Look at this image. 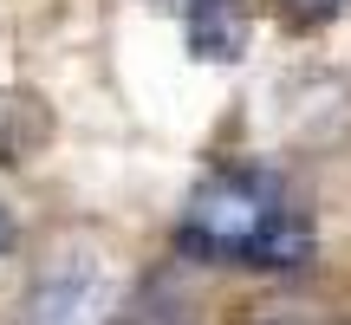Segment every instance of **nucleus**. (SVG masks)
Instances as JSON below:
<instances>
[{"label": "nucleus", "mask_w": 351, "mask_h": 325, "mask_svg": "<svg viewBox=\"0 0 351 325\" xmlns=\"http://www.w3.org/2000/svg\"><path fill=\"white\" fill-rule=\"evenodd\" d=\"M280 215L287 208H280V195L261 176H215L208 189H195L176 241H182V254H195V261L254 267L261 248H267V234L280 228Z\"/></svg>", "instance_id": "1"}, {"label": "nucleus", "mask_w": 351, "mask_h": 325, "mask_svg": "<svg viewBox=\"0 0 351 325\" xmlns=\"http://www.w3.org/2000/svg\"><path fill=\"white\" fill-rule=\"evenodd\" d=\"M182 46L202 65H234L247 52V13L234 0H189L182 13Z\"/></svg>", "instance_id": "2"}, {"label": "nucleus", "mask_w": 351, "mask_h": 325, "mask_svg": "<svg viewBox=\"0 0 351 325\" xmlns=\"http://www.w3.org/2000/svg\"><path fill=\"white\" fill-rule=\"evenodd\" d=\"M98 293H104L98 287V267L72 261V267H59V274L39 280L26 325H91V319H98Z\"/></svg>", "instance_id": "3"}, {"label": "nucleus", "mask_w": 351, "mask_h": 325, "mask_svg": "<svg viewBox=\"0 0 351 325\" xmlns=\"http://www.w3.org/2000/svg\"><path fill=\"white\" fill-rule=\"evenodd\" d=\"M52 137V111L33 91H0V162H26Z\"/></svg>", "instance_id": "4"}, {"label": "nucleus", "mask_w": 351, "mask_h": 325, "mask_svg": "<svg viewBox=\"0 0 351 325\" xmlns=\"http://www.w3.org/2000/svg\"><path fill=\"white\" fill-rule=\"evenodd\" d=\"M345 0H287V20L293 26H319V20H332Z\"/></svg>", "instance_id": "5"}, {"label": "nucleus", "mask_w": 351, "mask_h": 325, "mask_svg": "<svg viewBox=\"0 0 351 325\" xmlns=\"http://www.w3.org/2000/svg\"><path fill=\"white\" fill-rule=\"evenodd\" d=\"M7 248H13V215L0 208V254H7Z\"/></svg>", "instance_id": "6"}]
</instances>
